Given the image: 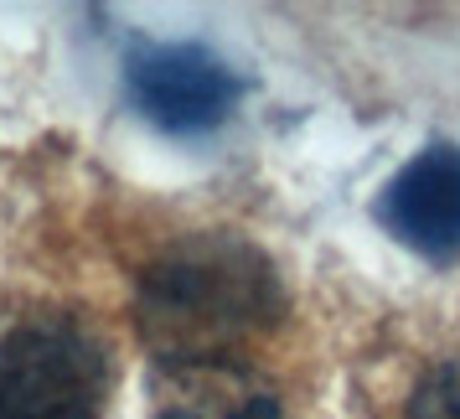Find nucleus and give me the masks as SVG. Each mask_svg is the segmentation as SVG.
<instances>
[{
    "label": "nucleus",
    "mask_w": 460,
    "mask_h": 419,
    "mask_svg": "<svg viewBox=\"0 0 460 419\" xmlns=\"http://www.w3.org/2000/svg\"><path fill=\"white\" fill-rule=\"evenodd\" d=\"M125 94L155 129H166V135H208L238 109L243 78L197 42L140 47L125 67Z\"/></svg>",
    "instance_id": "nucleus-3"
},
{
    "label": "nucleus",
    "mask_w": 460,
    "mask_h": 419,
    "mask_svg": "<svg viewBox=\"0 0 460 419\" xmlns=\"http://www.w3.org/2000/svg\"><path fill=\"white\" fill-rule=\"evenodd\" d=\"M285 321V285L264 249L238 233H191L140 274V332L155 368L238 362V347Z\"/></svg>",
    "instance_id": "nucleus-1"
},
{
    "label": "nucleus",
    "mask_w": 460,
    "mask_h": 419,
    "mask_svg": "<svg viewBox=\"0 0 460 419\" xmlns=\"http://www.w3.org/2000/svg\"><path fill=\"white\" fill-rule=\"evenodd\" d=\"M403 419H460V357H439L419 373Z\"/></svg>",
    "instance_id": "nucleus-6"
},
{
    "label": "nucleus",
    "mask_w": 460,
    "mask_h": 419,
    "mask_svg": "<svg viewBox=\"0 0 460 419\" xmlns=\"http://www.w3.org/2000/svg\"><path fill=\"white\" fill-rule=\"evenodd\" d=\"M109 378V347L73 316L0 332V419H104Z\"/></svg>",
    "instance_id": "nucleus-2"
},
{
    "label": "nucleus",
    "mask_w": 460,
    "mask_h": 419,
    "mask_svg": "<svg viewBox=\"0 0 460 419\" xmlns=\"http://www.w3.org/2000/svg\"><path fill=\"white\" fill-rule=\"evenodd\" d=\"M377 223L424 259H460V146H424L377 192Z\"/></svg>",
    "instance_id": "nucleus-4"
},
{
    "label": "nucleus",
    "mask_w": 460,
    "mask_h": 419,
    "mask_svg": "<svg viewBox=\"0 0 460 419\" xmlns=\"http://www.w3.org/2000/svg\"><path fill=\"white\" fill-rule=\"evenodd\" d=\"M155 378V419H290L285 398L243 362H171Z\"/></svg>",
    "instance_id": "nucleus-5"
}]
</instances>
